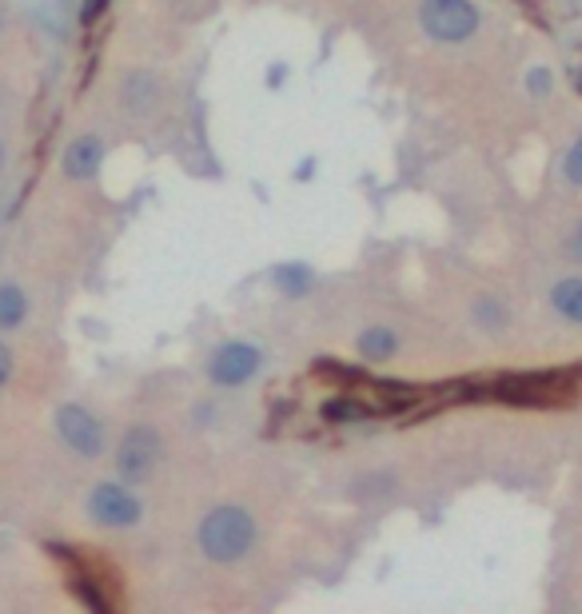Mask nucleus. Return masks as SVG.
Here are the masks:
<instances>
[{"instance_id": "7ed1b4c3", "label": "nucleus", "mask_w": 582, "mask_h": 614, "mask_svg": "<svg viewBox=\"0 0 582 614\" xmlns=\"http://www.w3.org/2000/svg\"><path fill=\"white\" fill-rule=\"evenodd\" d=\"M88 519L96 527H108V531H128V527H136V523L144 519V503L132 491V483L105 480L96 483L93 495H88Z\"/></svg>"}, {"instance_id": "1a4fd4ad", "label": "nucleus", "mask_w": 582, "mask_h": 614, "mask_svg": "<svg viewBox=\"0 0 582 614\" xmlns=\"http://www.w3.org/2000/svg\"><path fill=\"white\" fill-rule=\"evenodd\" d=\"M355 347H359V355L371 359V364H387V359H396V352H399V335H396V327L375 323V327H367V332L355 340Z\"/></svg>"}, {"instance_id": "4468645a", "label": "nucleus", "mask_w": 582, "mask_h": 614, "mask_svg": "<svg viewBox=\"0 0 582 614\" xmlns=\"http://www.w3.org/2000/svg\"><path fill=\"white\" fill-rule=\"evenodd\" d=\"M276 283H280L288 295H300L303 283H308V271H300V263H288V268L276 271Z\"/></svg>"}, {"instance_id": "f257e3e1", "label": "nucleus", "mask_w": 582, "mask_h": 614, "mask_svg": "<svg viewBox=\"0 0 582 614\" xmlns=\"http://www.w3.org/2000/svg\"><path fill=\"white\" fill-rule=\"evenodd\" d=\"M196 542L208 562H219V567L244 562L256 547V519H251V510L236 507V503H219L200 519Z\"/></svg>"}, {"instance_id": "a211bd4d", "label": "nucleus", "mask_w": 582, "mask_h": 614, "mask_svg": "<svg viewBox=\"0 0 582 614\" xmlns=\"http://www.w3.org/2000/svg\"><path fill=\"white\" fill-rule=\"evenodd\" d=\"M0 160H4V148H0Z\"/></svg>"}, {"instance_id": "9d476101", "label": "nucleus", "mask_w": 582, "mask_h": 614, "mask_svg": "<svg viewBox=\"0 0 582 614\" xmlns=\"http://www.w3.org/2000/svg\"><path fill=\"white\" fill-rule=\"evenodd\" d=\"M24 315H29V295H24L17 283H0V327H4V332L21 327Z\"/></svg>"}, {"instance_id": "f3484780", "label": "nucleus", "mask_w": 582, "mask_h": 614, "mask_svg": "<svg viewBox=\"0 0 582 614\" xmlns=\"http://www.w3.org/2000/svg\"><path fill=\"white\" fill-rule=\"evenodd\" d=\"M571 251H574V256H579V260H582V224L571 231Z\"/></svg>"}, {"instance_id": "dca6fc26", "label": "nucleus", "mask_w": 582, "mask_h": 614, "mask_svg": "<svg viewBox=\"0 0 582 614\" xmlns=\"http://www.w3.org/2000/svg\"><path fill=\"white\" fill-rule=\"evenodd\" d=\"M12 379V352H9V344H0V387L9 384Z\"/></svg>"}, {"instance_id": "f03ea898", "label": "nucleus", "mask_w": 582, "mask_h": 614, "mask_svg": "<svg viewBox=\"0 0 582 614\" xmlns=\"http://www.w3.org/2000/svg\"><path fill=\"white\" fill-rule=\"evenodd\" d=\"M475 0H419V29L435 44H463L478 32Z\"/></svg>"}, {"instance_id": "f8f14e48", "label": "nucleus", "mask_w": 582, "mask_h": 614, "mask_svg": "<svg viewBox=\"0 0 582 614\" xmlns=\"http://www.w3.org/2000/svg\"><path fill=\"white\" fill-rule=\"evenodd\" d=\"M475 320H478V327H483V332H503V327H507V308H503L495 295H478Z\"/></svg>"}, {"instance_id": "6e6552de", "label": "nucleus", "mask_w": 582, "mask_h": 614, "mask_svg": "<svg viewBox=\"0 0 582 614\" xmlns=\"http://www.w3.org/2000/svg\"><path fill=\"white\" fill-rule=\"evenodd\" d=\"M547 300H551V308L562 320L582 327V276H562V280H554Z\"/></svg>"}, {"instance_id": "20e7f679", "label": "nucleus", "mask_w": 582, "mask_h": 614, "mask_svg": "<svg viewBox=\"0 0 582 614\" xmlns=\"http://www.w3.org/2000/svg\"><path fill=\"white\" fill-rule=\"evenodd\" d=\"M160 455H164V443H160V431L152 423H132L116 448V475L125 483H148L152 471L160 467Z\"/></svg>"}, {"instance_id": "423d86ee", "label": "nucleus", "mask_w": 582, "mask_h": 614, "mask_svg": "<svg viewBox=\"0 0 582 614\" xmlns=\"http://www.w3.org/2000/svg\"><path fill=\"white\" fill-rule=\"evenodd\" d=\"M263 364V352L256 344H244V340H228L219 344L208 359V379L216 387H244L248 379H256Z\"/></svg>"}, {"instance_id": "ddd939ff", "label": "nucleus", "mask_w": 582, "mask_h": 614, "mask_svg": "<svg viewBox=\"0 0 582 614\" xmlns=\"http://www.w3.org/2000/svg\"><path fill=\"white\" fill-rule=\"evenodd\" d=\"M562 180L582 187V132L574 136V144L567 148V157H562Z\"/></svg>"}, {"instance_id": "9b49d317", "label": "nucleus", "mask_w": 582, "mask_h": 614, "mask_svg": "<svg viewBox=\"0 0 582 614\" xmlns=\"http://www.w3.org/2000/svg\"><path fill=\"white\" fill-rule=\"evenodd\" d=\"M157 93H160V84L152 80L148 73H136L132 80L125 84V100H128V108H132V112H144V108H152Z\"/></svg>"}, {"instance_id": "0eeeda50", "label": "nucleus", "mask_w": 582, "mask_h": 614, "mask_svg": "<svg viewBox=\"0 0 582 614\" xmlns=\"http://www.w3.org/2000/svg\"><path fill=\"white\" fill-rule=\"evenodd\" d=\"M105 164V140L100 136H76L64 148V176L68 180H93Z\"/></svg>"}, {"instance_id": "2eb2a0df", "label": "nucleus", "mask_w": 582, "mask_h": 614, "mask_svg": "<svg viewBox=\"0 0 582 614\" xmlns=\"http://www.w3.org/2000/svg\"><path fill=\"white\" fill-rule=\"evenodd\" d=\"M108 0H84L80 4V24H96L100 17H105Z\"/></svg>"}, {"instance_id": "39448f33", "label": "nucleus", "mask_w": 582, "mask_h": 614, "mask_svg": "<svg viewBox=\"0 0 582 614\" xmlns=\"http://www.w3.org/2000/svg\"><path fill=\"white\" fill-rule=\"evenodd\" d=\"M56 435H61L64 448L80 459L105 455V443H108L105 423H100L84 403H64L61 411H56Z\"/></svg>"}]
</instances>
